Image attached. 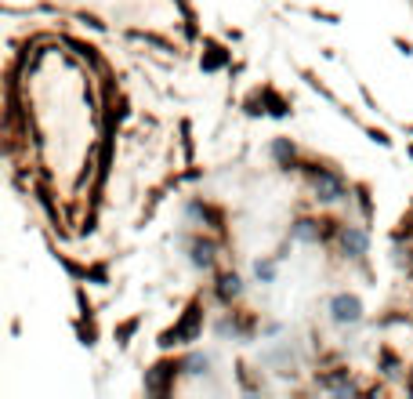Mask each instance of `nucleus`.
<instances>
[{
	"label": "nucleus",
	"mask_w": 413,
	"mask_h": 399,
	"mask_svg": "<svg viewBox=\"0 0 413 399\" xmlns=\"http://www.w3.org/2000/svg\"><path fill=\"white\" fill-rule=\"evenodd\" d=\"M330 316H334V323H359L363 320V302L356 298V294H337V298L330 302Z\"/></svg>",
	"instance_id": "nucleus-1"
},
{
	"label": "nucleus",
	"mask_w": 413,
	"mask_h": 399,
	"mask_svg": "<svg viewBox=\"0 0 413 399\" xmlns=\"http://www.w3.org/2000/svg\"><path fill=\"white\" fill-rule=\"evenodd\" d=\"M316 193H319L323 203H334V200L344 196V182L337 175H330V171H319L316 175Z\"/></svg>",
	"instance_id": "nucleus-2"
},
{
	"label": "nucleus",
	"mask_w": 413,
	"mask_h": 399,
	"mask_svg": "<svg viewBox=\"0 0 413 399\" xmlns=\"http://www.w3.org/2000/svg\"><path fill=\"white\" fill-rule=\"evenodd\" d=\"M341 247H344V255H352V258H363V255H366V247H370V240H366V233H363V229L348 225L344 233H341Z\"/></svg>",
	"instance_id": "nucleus-3"
},
{
	"label": "nucleus",
	"mask_w": 413,
	"mask_h": 399,
	"mask_svg": "<svg viewBox=\"0 0 413 399\" xmlns=\"http://www.w3.org/2000/svg\"><path fill=\"white\" fill-rule=\"evenodd\" d=\"M294 236L304 240V243H316L319 240V229H316V222H297L294 225Z\"/></svg>",
	"instance_id": "nucleus-4"
},
{
	"label": "nucleus",
	"mask_w": 413,
	"mask_h": 399,
	"mask_svg": "<svg viewBox=\"0 0 413 399\" xmlns=\"http://www.w3.org/2000/svg\"><path fill=\"white\" fill-rule=\"evenodd\" d=\"M192 262L203 265V269H210V262H214V247H210V243H200V247L192 250Z\"/></svg>",
	"instance_id": "nucleus-5"
},
{
	"label": "nucleus",
	"mask_w": 413,
	"mask_h": 399,
	"mask_svg": "<svg viewBox=\"0 0 413 399\" xmlns=\"http://www.w3.org/2000/svg\"><path fill=\"white\" fill-rule=\"evenodd\" d=\"M254 272H257V280H265V283H272V280H276V265H272V262H257V265H254Z\"/></svg>",
	"instance_id": "nucleus-6"
},
{
	"label": "nucleus",
	"mask_w": 413,
	"mask_h": 399,
	"mask_svg": "<svg viewBox=\"0 0 413 399\" xmlns=\"http://www.w3.org/2000/svg\"><path fill=\"white\" fill-rule=\"evenodd\" d=\"M236 294H239V280L236 276H225L222 280V298L229 302V298H236Z\"/></svg>",
	"instance_id": "nucleus-7"
},
{
	"label": "nucleus",
	"mask_w": 413,
	"mask_h": 399,
	"mask_svg": "<svg viewBox=\"0 0 413 399\" xmlns=\"http://www.w3.org/2000/svg\"><path fill=\"white\" fill-rule=\"evenodd\" d=\"M185 367H189V374H203V370L210 367V360H207V356H192Z\"/></svg>",
	"instance_id": "nucleus-8"
},
{
	"label": "nucleus",
	"mask_w": 413,
	"mask_h": 399,
	"mask_svg": "<svg viewBox=\"0 0 413 399\" xmlns=\"http://www.w3.org/2000/svg\"><path fill=\"white\" fill-rule=\"evenodd\" d=\"M272 153H276L279 160H290V156H294V145H290V142H276Z\"/></svg>",
	"instance_id": "nucleus-9"
}]
</instances>
